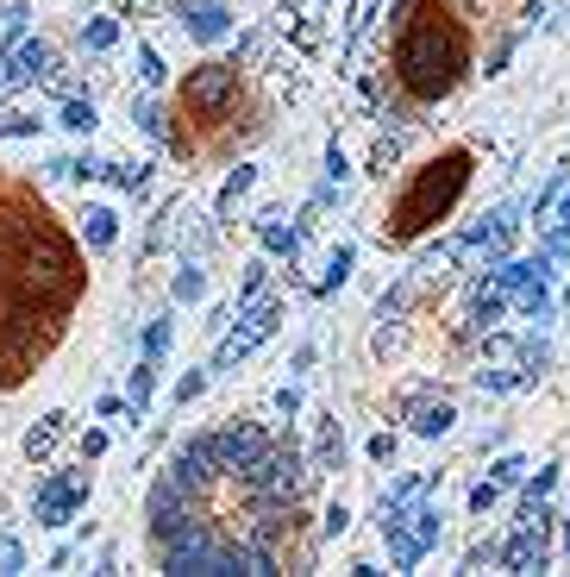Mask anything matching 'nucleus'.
Masks as SVG:
<instances>
[{"label":"nucleus","instance_id":"obj_1","mask_svg":"<svg viewBox=\"0 0 570 577\" xmlns=\"http://www.w3.org/2000/svg\"><path fill=\"white\" fill-rule=\"evenodd\" d=\"M401 13H408V26H401V44H395V82L414 101H445L470 69L464 26L433 0H408Z\"/></svg>","mask_w":570,"mask_h":577},{"label":"nucleus","instance_id":"obj_2","mask_svg":"<svg viewBox=\"0 0 570 577\" xmlns=\"http://www.w3.org/2000/svg\"><path fill=\"white\" fill-rule=\"evenodd\" d=\"M13 289H19V302H44V308H69L76 302V289H82V264H76V251H69V239L57 233V226H32L26 245H19V270H13Z\"/></svg>","mask_w":570,"mask_h":577},{"label":"nucleus","instance_id":"obj_3","mask_svg":"<svg viewBox=\"0 0 570 577\" xmlns=\"http://www.w3.org/2000/svg\"><path fill=\"white\" fill-rule=\"evenodd\" d=\"M464 182H470V151H445V157H433L420 176H414V189L395 201V220H389V239H420V233H433V226L458 207V195H464Z\"/></svg>","mask_w":570,"mask_h":577},{"label":"nucleus","instance_id":"obj_4","mask_svg":"<svg viewBox=\"0 0 570 577\" xmlns=\"http://www.w3.org/2000/svg\"><path fill=\"white\" fill-rule=\"evenodd\" d=\"M51 345H57V308L19 302L7 320H0V389H13Z\"/></svg>","mask_w":570,"mask_h":577},{"label":"nucleus","instance_id":"obj_5","mask_svg":"<svg viewBox=\"0 0 570 577\" xmlns=\"http://www.w3.org/2000/svg\"><path fill=\"white\" fill-rule=\"evenodd\" d=\"M307 477H314V465H307L295 446H270V452L245 471V490H251V502H270V509H295L301 490H307Z\"/></svg>","mask_w":570,"mask_h":577},{"label":"nucleus","instance_id":"obj_6","mask_svg":"<svg viewBox=\"0 0 570 577\" xmlns=\"http://www.w3.org/2000/svg\"><path fill=\"white\" fill-rule=\"evenodd\" d=\"M163 571H176V577H226V571H251L245 559V546H226L220 534H207V527H188L182 540L163 546Z\"/></svg>","mask_w":570,"mask_h":577},{"label":"nucleus","instance_id":"obj_7","mask_svg":"<svg viewBox=\"0 0 570 577\" xmlns=\"http://www.w3.org/2000/svg\"><path fill=\"white\" fill-rule=\"evenodd\" d=\"M439 534H445V515H439V502H414L401 521H389L383 527V546H389V565L395 571H414L426 552L439 546Z\"/></svg>","mask_w":570,"mask_h":577},{"label":"nucleus","instance_id":"obj_8","mask_svg":"<svg viewBox=\"0 0 570 577\" xmlns=\"http://www.w3.org/2000/svg\"><path fill=\"white\" fill-rule=\"evenodd\" d=\"M276 320H282V302H276V295H251L245 314H239V327L220 339V358H213V371H232L239 358H251L257 345L276 333Z\"/></svg>","mask_w":570,"mask_h":577},{"label":"nucleus","instance_id":"obj_9","mask_svg":"<svg viewBox=\"0 0 570 577\" xmlns=\"http://www.w3.org/2000/svg\"><path fill=\"white\" fill-rule=\"evenodd\" d=\"M82 502H88V477L82 471H51V477L38 483V496H32V515H38V527H51V534H57V527L76 521Z\"/></svg>","mask_w":570,"mask_h":577},{"label":"nucleus","instance_id":"obj_10","mask_svg":"<svg viewBox=\"0 0 570 577\" xmlns=\"http://www.w3.org/2000/svg\"><path fill=\"white\" fill-rule=\"evenodd\" d=\"M232 101H239V63H201V69H188L182 107H195V113H226Z\"/></svg>","mask_w":570,"mask_h":577},{"label":"nucleus","instance_id":"obj_11","mask_svg":"<svg viewBox=\"0 0 570 577\" xmlns=\"http://www.w3.org/2000/svg\"><path fill=\"white\" fill-rule=\"evenodd\" d=\"M495 565H502V571H545V565H552V515H527V521H520L514 527V540L502 546V559H495Z\"/></svg>","mask_w":570,"mask_h":577},{"label":"nucleus","instance_id":"obj_12","mask_svg":"<svg viewBox=\"0 0 570 577\" xmlns=\"http://www.w3.org/2000/svg\"><path fill=\"white\" fill-rule=\"evenodd\" d=\"M188 527H195V515H188V490L176 477H163L157 490H151V540L157 546H170V540H182Z\"/></svg>","mask_w":570,"mask_h":577},{"label":"nucleus","instance_id":"obj_13","mask_svg":"<svg viewBox=\"0 0 570 577\" xmlns=\"http://www.w3.org/2000/svg\"><path fill=\"white\" fill-rule=\"evenodd\" d=\"M213 446H220V471H232V477H239V471H251L257 458H264V452L276 446V440H270V433L257 427V421H239V427L213 433Z\"/></svg>","mask_w":570,"mask_h":577},{"label":"nucleus","instance_id":"obj_14","mask_svg":"<svg viewBox=\"0 0 570 577\" xmlns=\"http://www.w3.org/2000/svg\"><path fill=\"white\" fill-rule=\"evenodd\" d=\"M170 477L182 483L188 496H201L213 477H220V446H213V433H201V440H188L176 458H170Z\"/></svg>","mask_w":570,"mask_h":577},{"label":"nucleus","instance_id":"obj_15","mask_svg":"<svg viewBox=\"0 0 570 577\" xmlns=\"http://www.w3.org/2000/svg\"><path fill=\"white\" fill-rule=\"evenodd\" d=\"M51 44L44 38H19V51H7L0 57V82L7 88H26V82H38V76H51Z\"/></svg>","mask_w":570,"mask_h":577},{"label":"nucleus","instance_id":"obj_16","mask_svg":"<svg viewBox=\"0 0 570 577\" xmlns=\"http://www.w3.org/2000/svg\"><path fill=\"white\" fill-rule=\"evenodd\" d=\"M182 32H188V38H201V44H213V38H226V32H232V13H226V7H213V0H195V7H182Z\"/></svg>","mask_w":570,"mask_h":577},{"label":"nucleus","instance_id":"obj_17","mask_svg":"<svg viewBox=\"0 0 570 577\" xmlns=\"http://www.w3.org/2000/svg\"><path fill=\"white\" fill-rule=\"evenodd\" d=\"M82 239H88V251H113V239H120V214H113L107 201H88L82 207Z\"/></svg>","mask_w":570,"mask_h":577},{"label":"nucleus","instance_id":"obj_18","mask_svg":"<svg viewBox=\"0 0 570 577\" xmlns=\"http://www.w3.org/2000/svg\"><path fill=\"white\" fill-rule=\"evenodd\" d=\"M63 433H69V414H63V408H51V414H44V421L26 433V458H51V452L63 446Z\"/></svg>","mask_w":570,"mask_h":577},{"label":"nucleus","instance_id":"obj_19","mask_svg":"<svg viewBox=\"0 0 570 577\" xmlns=\"http://www.w3.org/2000/svg\"><path fill=\"white\" fill-rule=\"evenodd\" d=\"M257 239H264V251H270V258H301V226H282L276 214L270 220H257Z\"/></svg>","mask_w":570,"mask_h":577},{"label":"nucleus","instance_id":"obj_20","mask_svg":"<svg viewBox=\"0 0 570 577\" xmlns=\"http://www.w3.org/2000/svg\"><path fill=\"white\" fill-rule=\"evenodd\" d=\"M314 477H326V471H339L345 465V433H339V421H320V440H314Z\"/></svg>","mask_w":570,"mask_h":577},{"label":"nucleus","instance_id":"obj_21","mask_svg":"<svg viewBox=\"0 0 570 577\" xmlns=\"http://www.w3.org/2000/svg\"><path fill=\"white\" fill-rule=\"evenodd\" d=\"M451 421H458V414H451L445 396H439V402H414V414H408V427L420 433V440H439V433H451Z\"/></svg>","mask_w":570,"mask_h":577},{"label":"nucleus","instance_id":"obj_22","mask_svg":"<svg viewBox=\"0 0 570 577\" xmlns=\"http://www.w3.org/2000/svg\"><path fill=\"white\" fill-rule=\"evenodd\" d=\"M502 314H508V295L495 289V283H483V289H477V302H470V327H495Z\"/></svg>","mask_w":570,"mask_h":577},{"label":"nucleus","instance_id":"obj_23","mask_svg":"<svg viewBox=\"0 0 570 577\" xmlns=\"http://www.w3.org/2000/svg\"><path fill=\"white\" fill-rule=\"evenodd\" d=\"M57 126H63V132H82V138H88L94 126H101V113H94V101L69 95V101H63V113H57Z\"/></svg>","mask_w":570,"mask_h":577},{"label":"nucleus","instance_id":"obj_24","mask_svg":"<svg viewBox=\"0 0 570 577\" xmlns=\"http://www.w3.org/2000/svg\"><path fill=\"white\" fill-rule=\"evenodd\" d=\"M351 264H358V251H351V245L332 251V258H326V276H320V295H339V289L351 283Z\"/></svg>","mask_w":570,"mask_h":577},{"label":"nucleus","instance_id":"obj_25","mask_svg":"<svg viewBox=\"0 0 570 577\" xmlns=\"http://www.w3.org/2000/svg\"><path fill=\"white\" fill-rule=\"evenodd\" d=\"M151 396H157V364L145 358V364L132 371V383H126V402H132L138 414H145V408H151Z\"/></svg>","mask_w":570,"mask_h":577},{"label":"nucleus","instance_id":"obj_26","mask_svg":"<svg viewBox=\"0 0 570 577\" xmlns=\"http://www.w3.org/2000/svg\"><path fill=\"white\" fill-rule=\"evenodd\" d=\"M107 182H120L126 195H151V164H107Z\"/></svg>","mask_w":570,"mask_h":577},{"label":"nucleus","instance_id":"obj_27","mask_svg":"<svg viewBox=\"0 0 570 577\" xmlns=\"http://www.w3.org/2000/svg\"><path fill=\"white\" fill-rule=\"evenodd\" d=\"M170 295H176V302H201V295H207V270H201V264H182L176 283H170Z\"/></svg>","mask_w":570,"mask_h":577},{"label":"nucleus","instance_id":"obj_28","mask_svg":"<svg viewBox=\"0 0 570 577\" xmlns=\"http://www.w3.org/2000/svg\"><path fill=\"white\" fill-rule=\"evenodd\" d=\"M564 182H570V170H552V176H545V189L533 195V220L545 226V220H552V201L564 195Z\"/></svg>","mask_w":570,"mask_h":577},{"label":"nucleus","instance_id":"obj_29","mask_svg":"<svg viewBox=\"0 0 570 577\" xmlns=\"http://www.w3.org/2000/svg\"><path fill=\"white\" fill-rule=\"evenodd\" d=\"M82 44H88V51H113V44H120V19H88Z\"/></svg>","mask_w":570,"mask_h":577},{"label":"nucleus","instance_id":"obj_30","mask_svg":"<svg viewBox=\"0 0 570 577\" xmlns=\"http://www.w3.org/2000/svg\"><path fill=\"white\" fill-rule=\"evenodd\" d=\"M251 182H257L251 164H239V170L226 176V189H220V214H232V207H239V195H251Z\"/></svg>","mask_w":570,"mask_h":577},{"label":"nucleus","instance_id":"obj_31","mask_svg":"<svg viewBox=\"0 0 570 577\" xmlns=\"http://www.w3.org/2000/svg\"><path fill=\"white\" fill-rule=\"evenodd\" d=\"M132 120L145 126L157 145H170V120H163V107H157V101H138V107H132Z\"/></svg>","mask_w":570,"mask_h":577},{"label":"nucleus","instance_id":"obj_32","mask_svg":"<svg viewBox=\"0 0 570 577\" xmlns=\"http://www.w3.org/2000/svg\"><path fill=\"white\" fill-rule=\"evenodd\" d=\"M489 477L502 483V490H514V483L527 477V458H520V452H502V458H495V465H489Z\"/></svg>","mask_w":570,"mask_h":577},{"label":"nucleus","instance_id":"obj_33","mask_svg":"<svg viewBox=\"0 0 570 577\" xmlns=\"http://www.w3.org/2000/svg\"><path fill=\"white\" fill-rule=\"evenodd\" d=\"M264 276H270V264H264V258H251V264L239 270V302H251V295H264Z\"/></svg>","mask_w":570,"mask_h":577},{"label":"nucleus","instance_id":"obj_34","mask_svg":"<svg viewBox=\"0 0 570 577\" xmlns=\"http://www.w3.org/2000/svg\"><path fill=\"white\" fill-rule=\"evenodd\" d=\"M376 7H383V0H351V13H345V38H364V26L376 19Z\"/></svg>","mask_w":570,"mask_h":577},{"label":"nucleus","instance_id":"obj_35","mask_svg":"<svg viewBox=\"0 0 570 577\" xmlns=\"http://www.w3.org/2000/svg\"><path fill=\"white\" fill-rule=\"evenodd\" d=\"M163 76H170V69H163V57L151 51V44H138V82H145V88H157Z\"/></svg>","mask_w":570,"mask_h":577},{"label":"nucleus","instance_id":"obj_36","mask_svg":"<svg viewBox=\"0 0 570 577\" xmlns=\"http://www.w3.org/2000/svg\"><path fill=\"white\" fill-rule=\"evenodd\" d=\"M520 383H533V377H527V371H483L489 396H508V389H520Z\"/></svg>","mask_w":570,"mask_h":577},{"label":"nucleus","instance_id":"obj_37","mask_svg":"<svg viewBox=\"0 0 570 577\" xmlns=\"http://www.w3.org/2000/svg\"><path fill=\"white\" fill-rule=\"evenodd\" d=\"M163 352H170V320H151V327H145V358L157 364Z\"/></svg>","mask_w":570,"mask_h":577},{"label":"nucleus","instance_id":"obj_38","mask_svg":"<svg viewBox=\"0 0 570 577\" xmlns=\"http://www.w3.org/2000/svg\"><path fill=\"white\" fill-rule=\"evenodd\" d=\"M495 502H502V483H495V477H489V483H477V490H470V509H477V515H489Z\"/></svg>","mask_w":570,"mask_h":577},{"label":"nucleus","instance_id":"obj_39","mask_svg":"<svg viewBox=\"0 0 570 577\" xmlns=\"http://www.w3.org/2000/svg\"><path fill=\"white\" fill-rule=\"evenodd\" d=\"M345 527H351V509H345V502H332V509H326V521H320V534H326V540H339Z\"/></svg>","mask_w":570,"mask_h":577},{"label":"nucleus","instance_id":"obj_40","mask_svg":"<svg viewBox=\"0 0 570 577\" xmlns=\"http://www.w3.org/2000/svg\"><path fill=\"white\" fill-rule=\"evenodd\" d=\"M44 120H32V113H7V120H0V132H7V138H32Z\"/></svg>","mask_w":570,"mask_h":577},{"label":"nucleus","instance_id":"obj_41","mask_svg":"<svg viewBox=\"0 0 570 577\" xmlns=\"http://www.w3.org/2000/svg\"><path fill=\"white\" fill-rule=\"evenodd\" d=\"M201 389H207V371H188V377L176 383V402L188 408V402H195V396H201Z\"/></svg>","mask_w":570,"mask_h":577},{"label":"nucleus","instance_id":"obj_42","mask_svg":"<svg viewBox=\"0 0 570 577\" xmlns=\"http://www.w3.org/2000/svg\"><path fill=\"white\" fill-rule=\"evenodd\" d=\"M26 7H19V0H13V7H7V19H0V32H7V38H26Z\"/></svg>","mask_w":570,"mask_h":577},{"label":"nucleus","instance_id":"obj_43","mask_svg":"<svg viewBox=\"0 0 570 577\" xmlns=\"http://www.w3.org/2000/svg\"><path fill=\"white\" fill-rule=\"evenodd\" d=\"M76 452H82V458H101V452H107V433H101V427H88L82 440H76Z\"/></svg>","mask_w":570,"mask_h":577},{"label":"nucleus","instance_id":"obj_44","mask_svg":"<svg viewBox=\"0 0 570 577\" xmlns=\"http://www.w3.org/2000/svg\"><path fill=\"white\" fill-rule=\"evenodd\" d=\"M326 176H332V182H345V176H351V170H345V151H339V138L326 145Z\"/></svg>","mask_w":570,"mask_h":577},{"label":"nucleus","instance_id":"obj_45","mask_svg":"<svg viewBox=\"0 0 570 577\" xmlns=\"http://www.w3.org/2000/svg\"><path fill=\"white\" fill-rule=\"evenodd\" d=\"M0 571H26V552H19L13 540H0Z\"/></svg>","mask_w":570,"mask_h":577},{"label":"nucleus","instance_id":"obj_46","mask_svg":"<svg viewBox=\"0 0 570 577\" xmlns=\"http://www.w3.org/2000/svg\"><path fill=\"white\" fill-rule=\"evenodd\" d=\"M370 458H376V465H389V458H395V433H376V440H370Z\"/></svg>","mask_w":570,"mask_h":577},{"label":"nucleus","instance_id":"obj_47","mask_svg":"<svg viewBox=\"0 0 570 577\" xmlns=\"http://www.w3.org/2000/svg\"><path fill=\"white\" fill-rule=\"evenodd\" d=\"M276 408H282V414H301V389L282 383V389H276Z\"/></svg>","mask_w":570,"mask_h":577},{"label":"nucleus","instance_id":"obj_48","mask_svg":"<svg viewBox=\"0 0 570 577\" xmlns=\"http://www.w3.org/2000/svg\"><path fill=\"white\" fill-rule=\"evenodd\" d=\"M94 414H101V421H113V414H132V402H120V396H101V402H94Z\"/></svg>","mask_w":570,"mask_h":577},{"label":"nucleus","instance_id":"obj_49","mask_svg":"<svg viewBox=\"0 0 570 577\" xmlns=\"http://www.w3.org/2000/svg\"><path fill=\"white\" fill-rule=\"evenodd\" d=\"M552 214H558V226H564V220H570V189H564V195H558V201H552Z\"/></svg>","mask_w":570,"mask_h":577},{"label":"nucleus","instance_id":"obj_50","mask_svg":"<svg viewBox=\"0 0 570 577\" xmlns=\"http://www.w3.org/2000/svg\"><path fill=\"white\" fill-rule=\"evenodd\" d=\"M558 308H570V289H564V295H558Z\"/></svg>","mask_w":570,"mask_h":577}]
</instances>
